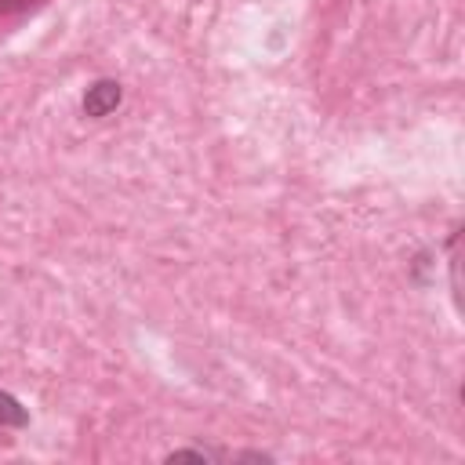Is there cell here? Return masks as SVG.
Instances as JSON below:
<instances>
[{
  "instance_id": "1",
  "label": "cell",
  "mask_w": 465,
  "mask_h": 465,
  "mask_svg": "<svg viewBox=\"0 0 465 465\" xmlns=\"http://www.w3.org/2000/svg\"><path fill=\"white\" fill-rule=\"evenodd\" d=\"M121 103H124V87H121L117 80L103 76V80H95V84L84 91V117L103 121V117H110Z\"/></svg>"
},
{
  "instance_id": "2",
  "label": "cell",
  "mask_w": 465,
  "mask_h": 465,
  "mask_svg": "<svg viewBox=\"0 0 465 465\" xmlns=\"http://www.w3.org/2000/svg\"><path fill=\"white\" fill-rule=\"evenodd\" d=\"M26 425H30V411L12 393H0V429H26Z\"/></svg>"
}]
</instances>
